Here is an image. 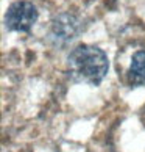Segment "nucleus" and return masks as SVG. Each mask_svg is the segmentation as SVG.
<instances>
[{
  "instance_id": "f257e3e1",
  "label": "nucleus",
  "mask_w": 145,
  "mask_h": 152,
  "mask_svg": "<svg viewBox=\"0 0 145 152\" xmlns=\"http://www.w3.org/2000/svg\"><path fill=\"white\" fill-rule=\"evenodd\" d=\"M109 61L102 49L89 44L75 47L69 55V72L78 82L97 86L108 74Z\"/></svg>"
},
{
  "instance_id": "f03ea898",
  "label": "nucleus",
  "mask_w": 145,
  "mask_h": 152,
  "mask_svg": "<svg viewBox=\"0 0 145 152\" xmlns=\"http://www.w3.org/2000/svg\"><path fill=\"white\" fill-rule=\"evenodd\" d=\"M38 19V10L33 3L20 0L14 2L6 11L5 24L9 30L14 31H30L33 24Z\"/></svg>"
},
{
  "instance_id": "7ed1b4c3",
  "label": "nucleus",
  "mask_w": 145,
  "mask_h": 152,
  "mask_svg": "<svg viewBox=\"0 0 145 152\" xmlns=\"http://www.w3.org/2000/svg\"><path fill=\"white\" fill-rule=\"evenodd\" d=\"M128 80L131 85H145V50H137L131 58L128 71Z\"/></svg>"
}]
</instances>
